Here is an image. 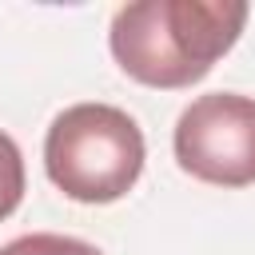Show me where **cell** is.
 <instances>
[{
	"label": "cell",
	"mask_w": 255,
	"mask_h": 255,
	"mask_svg": "<svg viewBox=\"0 0 255 255\" xmlns=\"http://www.w3.org/2000/svg\"><path fill=\"white\" fill-rule=\"evenodd\" d=\"M243 0H135L112 16V56L143 88H191L247 24Z\"/></svg>",
	"instance_id": "6da1fadb"
},
{
	"label": "cell",
	"mask_w": 255,
	"mask_h": 255,
	"mask_svg": "<svg viewBox=\"0 0 255 255\" xmlns=\"http://www.w3.org/2000/svg\"><path fill=\"white\" fill-rule=\"evenodd\" d=\"M143 159L139 124L112 104H72L44 135V171L76 203L124 199L135 187Z\"/></svg>",
	"instance_id": "7a4b0ae2"
},
{
	"label": "cell",
	"mask_w": 255,
	"mask_h": 255,
	"mask_svg": "<svg viewBox=\"0 0 255 255\" xmlns=\"http://www.w3.org/2000/svg\"><path fill=\"white\" fill-rule=\"evenodd\" d=\"M175 163L211 187L255 183V100L235 92H207L175 120Z\"/></svg>",
	"instance_id": "3957f363"
},
{
	"label": "cell",
	"mask_w": 255,
	"mask_h": 255,
	"mask_svg": "<svg viewBox=\"0 0 255 255\" xmlns=\"http://www.w3.org/2000/svg\"><path fill=\"white\" fill-rule=\"evenodd\" d=\"M0 255H104L96 243L76 239V235H56V231H32L0 247Z\"/></svg>",
	"instance_id": "277c9868"
},
{
	"label": "cell",
	"mask_w": 255,
	"mask_h": 255,
	"mask_svg": "<svg viewBox=\"0 0 255 255\" xmlns=\"http://www.w3.org/2000/svg\"><path fill=\"white\" fill-rule=\"evenodd\" d=\"M24 199V155L8 131H0V219H8Z\"/></svg>",
	"instance_id": "5b68a950"
}]
</instances>
